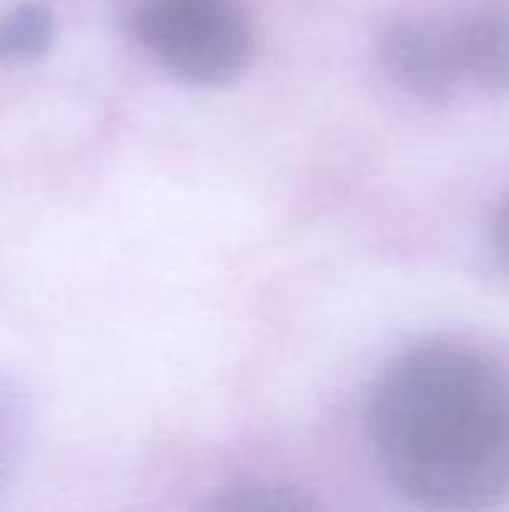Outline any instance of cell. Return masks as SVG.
<instances>
[{
	"instance_id": "5",
	"label": "cell",
	"mask_w": 509,
	"mask_h": 512,
	"mask_svg": "<svg viewBox=\"0 0 509 512\" xmlns=\"http://www.w3.org/2000/svg\"><path fill=\"white\" fill-rule=\"evenodd\" d=\"M54 12L45 3H21L0 15V66L39 60L54 42Z\"/></svg>"
},
{
	"instance_id": "6",
	"label": "cell",
	"mask_w": 509,
	"mask_h": 512,
	"mask_svg": "<svg viewBox=\"0 0 509 512\" xmlns=\"http://www.w3.org/2000/svg\"><path fill=\"white\" fill-rule=\"evenodd\" d=\"M30 399L24 387L0 372V495L9 489L12 477L21 468L27 441H30Z\"/></svg>"
},
{
	"instance_id": "7",
	"label": "cell",
	"mask_w": 509,
	"mask_h": 512,
	"mask_svg": "<svg viewBox=\"0 0 509 512\" xmlns=\"http://www.w3.org/2000/svg\"><path fill=\"white\" fill-rule=\"evenodd\" d=\"M207 507L231 512H294L315 510L318 501L303 489L285 483H240L219 492Z\"/></svg>"
},
{
	"instance_id": "4",
	"label": "cell",
	"mask_w": 509,
	"mask_h": 512,
	"mask_svg": "<svg viewBox=\"0 0 509 512\" xmlns=\"http://www.w3.org/2000/svg\"><path fill=\"white\" fill-rule=\"evenodd\" d=\"M465 75L492 93H509V0H492L456 27Z\"/></svg>"
},
{
	"instance_id": "3",
	"label": "cell",
	"mask_w": 509,
	"mask_h": 512,
	"mask_svg": "<svg viewBox=\"0 0 509 512\" xmlns=\"http://www.w3.org/2000/svg\"><path fill=\"white\" fill-rule=\"evenodd\" d=\"M381 63L402 90L426 102L453 99L465 78L456 30L435 21L393 24L381 36Z\"/></svg>"
},
{
	"instance_id": "1",
	"label": "cell",
	"mask_w": 509,
	"mask_h": 512,
	"mask_svg": "<svg viewBox=\"0 0 509 512\" xmlns=\"http://www.w3.org/2000/svg\"><path fill=\"white\" fill-rule=\"evenodd\" d=\"M369 438L390 486L426 510L509 501V372L456 345L399 357L369 402Z\"/></svg>"
},
{
	"instance_id": "8",
	"label": "cell",
	"mask_w": 509,
	"mask_h": 512,
	"mask_svg": "<svg viewBox=\"0 0 509 512\" xmlns=\"http://www.w3.org/2000/svg\"><path fill=\"white\" fill-rule=\"evenodd\" d=\"M492 243H495L498 255L509 264V195L504 198V204L498 207L495 219H492Z\"/></svg>"
},
{
	"instance_id": "2",
	"label": "cell",
	"mask_w": 509,
	"mask_h": 512,
	"mask_svg": "<svg viewBox=\"0 0 509 512\" xmlns=\"http://www.w3.org/2000/svg\"><path fill=\"white\" fill-rule=\"evenodd\" d=\"M138 42L189 84H228L255 54V27L243 0H138Z\"/></svg>"
}]
</instances>
